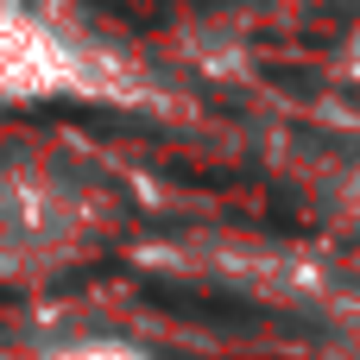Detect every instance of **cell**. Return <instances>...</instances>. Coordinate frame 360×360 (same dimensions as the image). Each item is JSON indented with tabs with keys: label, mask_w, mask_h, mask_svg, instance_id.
I'll list each match as a JSON object with an SVG mask.
<instances>
[{
	"label": "cell",
	"mask_w": 360,
	"mask_h": 360,
	"mask_svg": "<svg viewBox=\"0 0 360 360\" xmlns=\"http://www.w3.org/2000/svg\"><path fill=\"white\" fill-rule=\"evenodd\" d=\"M114 44L70 0H0V95H133Z\"/></svg>",
	"instance_id": "obj_1"
},
{
	"label": "cell",
	"mask_w": 360,
	"mask_h": 360,
	"mask_svg": "<svg viewBox=\"0 0 360 360\" xmlns=\"http://www.w3.org/2000/svg\"><path fill=\"white\" fill-rule=\"evenodd\" d=\"M89 240H95L89 184L38 158L0 165V272L6 278H51L76 253H89Z\"/></svg>",
	"instance_id": "obj_2"
},
{
	"label": "cell",
	"mask_w": 360,
	"mask_h": 360,
	"mask_svg": "<svg viewBox=\"0 0 360 360\" xmlns=\"http://www.w3.org/2000/svg\"><path fill=\"white\" fill-rule=\"evenodd\" d=\"M44 360H146V354L120 348V342H70V348H51Z\"/></svg>",
	"instance_id": "obj_3"
}]
</instances>
